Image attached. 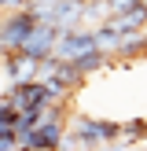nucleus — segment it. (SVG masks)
I'll use <instances>...</instances> for the list:
<instances>
[{
	"label": "nucleus",
	"instance_id": "obj_1",
	"mask_svg": "<svg viewBox=\"0 0 147 151\" xmlns=\"http://www.w3.org/2000/svg\"><path fill=\"white\" fill-rule=\"evenodd\" d=\"M63 137H66V103H51L41 111L37 125L19 140L15 151H63Z\"/></svg>",
	"mask_w": 147,
	"mask_h": 151
},
{
	"label": "nucleus",
	"instance_id": "obj_2",
	"mask_svg": "<svg viewBox=\"0 0 147 151\" xmlns=\"http://www.w3.org/2000/svg\"><path fill=\"white\" fill-rule=\"evenodd\" d=\"M4 96L11 100V107L19 111V114H22V111H44V107H51V103H66L63 96H59L48 81H41V78L15 81V85L4 88Z\"/></svg>",
	"mask_w": 147,
	"mask_h": 151
},
{
	"label": "nucleus",
	"instance_id": "obj_3",
	"mask_svg": "<svg viewBox=\"0 0 147 151\" xmlns=\"http://www.w3.org/2000/svg\"><path fill=\"white\" fill-rule=\"evenodd\" d=\"M37 22H41V19L33 15V7H15V11H4V15H0V41H4V48H7V52L22 48V44L29 41V33H33Z\"/></svg>",
	"mask_w": 147,
	"mask_h": 151
},
{
	"label": "nucleus",
	"instance_id": "obj_4",
	"mask_svg": "<svg viewBox=\"0 0 147 151\" xmlns=\"http://www.w3.org/2000/svg\"><path fill=\"white\" fill-rule=\"evenodd\" d=\"M55 41H59V26L55 22H37L29 41L22 44V52L33 55V59H48V55H55Z\"/></svg>",
	"mask_w": 147,
	"mask_h": 151
},
{
	"label": "nucleus",
	"instance_id": "obj_5",
	"mask_svg": "<svg viewBox=\"0 0 147 151\" xmlns=\"http://www.w3.org/2000/svg\"><path fill=\"white\" fill-rule=\"evenodd\" d=\"M96 48L92 41V26H77V29H59V41H55V55L59 59H74L81 52Z\"/></svg>",
	"mask_w": 147,
	"mask_h": 151
},
{
	"label": "nucleus",
	"instance_id": "obj_6",
	"mask_svg": "<svg viewBox=\"0 0 147 151\" xmlns=\"http://www.w3.org/2000/svg\"><path fill=\"white\" fill-rule=\"evenodd\" d=\"M0 63H4V78H7V85H15V81H29V78H37V63H41V59H33V55H26L22 48H15V52H7Z\"/></svg>",
	"mask_w": 147,
	"mask_h": 151
},
{
	"label": "nucleus",
	"instance_id": "obj_7",
	"mask_svg": "<svg viewBox=\"0 0 147 151\" xmlns=\"http://www.w3.org/2000/svg\"><path fill=\"white\" fill-rule=\"evenodd\" d=\"M70 63H74V70H77L81 78H92V74H99V70L110 66V55L99 52V48H88V52H81V55H74Z\"/></svg>",
	"mask_w": 147,
	"mask_h": 151
},
{
	"label": "nucleus",
	"instance_id": "obj_8",
	"mask_svg": "<svg viewBox=\"0 0 147 151\" xmlns=\"http://www.w3.org/2000/svg\"><path fill=\"white\" fill-rule=\"evenodd\" d=\"M118 140L129 147H136L140 140H147V118H132V122H121V133H118Z\"/></svg>",
	"mask_w": 147,
	"mask_h": 151
},
{
	"label": "nucleus",
	"instance_id": "obj_9",
	"mask_svg": "<svg viewBox=\"0 0 147 151\" xmlns=\"http://www.w3.org/2000/svg\"><path fill=\"white\" fill-rule=\"evenodd\" d=\"M19 147V137H15V133H4V137H0V151H15Z\"/></svg>",
	"mask_w": 147,
	"mask_h": 151
},
{
	"label": "nucleus",
	"instance_id": "obj_10",
	"mask_svg": "<svg viewBox=\"0 0 147 151\" xmlns=\"http://www.w3.org/2000/svg\"><path fill=\"white\" fill-rule=\"evenodd\" d=\"M15 7H26V0H0V15H4V11H15Z\"/></svg>",
	"mask_w": 147,
	"mask_h": 151
},
{
	"label": "nucleus",
	"instance_id": "obj_11",
	"mask_svg": "<svg viewBox=\"0 0 147 151\" xmlns=\"http://www.w3.org/2000/svg\"><path fill=\"white\" fill-rule=\"evenodd\" d=\"M4 55H7V48H4V41H0V59H4Z\"/></svg>",
	"mask_w": 147,
	"mask_h": 151
}]
</instances>
